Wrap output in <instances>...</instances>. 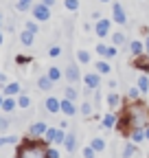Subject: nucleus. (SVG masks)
Masks as SVG:
<instances>
[{"label": "nucleus", "mask_w": 149, "mask_h": 158, "mask_svg": "<svg viewBox=\"0 0 149 158\" xmlns=\"http://www.w3.org/2000/svg\"><path fill=\"white\" fill-rule=\"evenodd\" d=\"M97 70H99L101 75H110V73H112V66H110L107 62H103V59H101V62H97Z\"/></svg>", "instance_id": "bb28decb"}, {"label": "nucleus", "mask_w": 149, "mask_h": 158, "mask_svg": "<svg viewBox=\"0 0 149 158\" xmlns=\"http://www.w3.org/2000/svg\"><path fill=\"white\" fill-rule=\"evenodd\" d=\"M110 22H112V20H105V18H99L97 20V24H95L97 37H107L110 35Z\"/></svg>", "instance_id": "0eeeda50"}, {"label": "nucleus", "mask_w": 149, "mask_h": 158, "mask_svg": "<svg viewBox=\"0 0 149 158\" xmlns=\"http://www.w3.org/2000/svg\"><path fill=\"white\" fill-rule=\"evenodd\" d=\"M112 22H116V24H127V13H125V9H123L119 2L112 5Z\"/></svg>", "instance_id": "423d86ee"}, {"label": "nucleus", "mask_w": 149, "mask_h": 158, "mask_svg": "<svg viewBox=\"0 0 149 158\" xmlns=\"http://www.w3.org/2000/svg\"><path fill=\"white\" fill-rule=\"evenodd\" d=\"M24 29H29V31H33V33L37 35V31H40V27H37V20H35V22H33V20H29V22L24 24Z\"/></svg>", "instance_id": "e433bc0d"}, {"label": "nucleus", "mask_w": 149, "mask_h": 158, "mask_svg": "<svg viewBox=\"0 0 149 158\" xmlns=\"http://www.w3.org/2000/svg\"><path fill=\"white\" fill-rule=\"evenodd\" d=\"M79 112L88 118V116H92V112H95V103H90V101H83L81 106H79Z\"/></svg>", "instance_id": "4be33fe9"}, {"label": "nucleus", "mask_w": 149, "mask_h": 158, "mask_svg": "<svg viewBox=\"0 0 149 158\" xmlns=\"http://www.w3.org/2000/svg\"><path fill=\"white\" fill-rule=\"evenodd\" d=\"M53 79L48 77V75H42L40 79H37V88H40V90H44V92H48V90H53Z\"/></svg>", "instance_id": "4468645a"}, {"label": "nucleus", "mask_w": 149, "mask_h": 158, "mask_svg": "<svg viewBox=\"0 0 149 158\" xmlns=\"http://www.w3.org/2000/svg\"><path fill=\"white\" fill-rule=\"evenodd\" d=\"M7 127H9V118L7 116H0V132L7 130Z\"/></svg>", "instance_id": "a19ab883"}, {"label": "nucleus", "mask_w": 149, "mask_h": 158, "mask_svg": "<svg viewBox=\"0 0 149 158\" xmlns=\"http://www.w3.org/2000/svg\"><path fill=\"white\" fill-rule=\"evenodd\" d=\"M83 84H86V92H95L101 86V73H86L83 75Z\"/></svg>", "instance_id": "20e7f679"}, {"label": "nucleus", "mask_w": 149, "mask_h": 158, "mask_svg": "<svg viewBox=\"0 0 149 158\" xmlns=\"http://www.w3.org/2000/svg\"><path fill=\"white\" fill-rule=\"evenodd\" d=\"M46 75H48V77H50V79H53V81H59V79H62V77H64V73H62V70H59V68H57V66H50V68H48V73H46Z\"/></svg>", "instance_id": "5701e85b"}, {"label": "nucleus", "mask_w": 149, "mask_h": 158, "mask_svg": "<svg viewBox=\"0 0 149 158\" xmlns=\"http://www.w3.org/2000/svg\"><path fill=\"white\" fill-rule=\"evenodd\" d=\"M31 7H33V0H18V2H15L18 11H29Z\"/></svg>", "instance_id": "a878e982"}, {"label": "nucleus", "mask_w": 149, "mask_h": 158, "mask_svg": "<svg viewBox=\"0 0 149 158\" xmlns=\"http://www.w3.org/2000/svg\"><path fill=\"white\" fill-rule=\"evenodd\" d=\"M77 62H79V64H90V53H88L86 48H79V51H77Z\"/></svg>", "instance_id": "b1692460"}, {"label": "nucleus", "mask_w": 149, "mask_h": 158, "mask_svg": "<svg viewBox=\"0 0 149 158\" xmlns=\"http://www.w3.org/2000/svg\"><path fill=\"white\" fill-rule=\"evenodd\" d=\"M121 154H123V156H127V158H129V156H138V154H140L138 143H134V141H132V143H127V145H125V149H123Z\"/></svg>", "instance_id": "f3484780"}, {"label": "nucleus", "mask_w": 149, "mask_h": 158, "mask_svg": "<svg viewBox=\"0 0 149 158\" xmlns=\"http://www.w3.org/2000/svg\"><path fill=\"white\" fill-rule=\"evenodd\" d=\"M127 42V35L123 33V31H116V33H112V44L114 46H123Z\"/></svg>", "instance_id": "aec40b11"}, {"label": "nucleus", "mask_w": 149, "mask_h": 158, "mask_svg": "<svg viewBox=\"0 0 149 158\" xmlns=\"http://www.w3.org/2000/svg\"><path fill=\"white\" fill-rule=\"evenodd\" d=\"M13 143H18V136H0V147H7Z\"/></svg>", "instance_id": "cd10ccee"}, {"label": "nucleus", "mask_w": 149, "mask_h": 158, "mask_svg": "<svg viewBox=\"0 0 149 158\" xmlns=\"http://www.w3.org/2000/svg\"><path fill=\"white\" fill-rule=\"evenodd\" d=\"M97 154H99V152H97L95 147H92V145H86V147L81 149V156H83V158H90V156H97Z\"/></svg>", "instance_id": "c756f323"}, {"label": "nucleus", "mask_w": 149, "mask_h": 158, "mask_svg": "<svg viewBox=\"0 0 149 158\" xmlns=\"http://www.w3.org/2000/svg\"><path fill=\"white\" fill-rule=\"evenodd\" d=\"M114 125H116V114H114V112H107V114H103V118H101V127L112 130Z\"/></svg>", "instance_id": "ddd939ff"}, {"label": "nucleus", "mask_w": 149, "mask_h": 158, "mask_svg": "<svg viewBox=\"0 0 149 158\" xmlns=\"http://www.w3.org/2000/svg\"><path fill=\"white\" fill-rule=\"evenodd\" d=\"M15 108H18V101H15L13 97H7V94H5V101H2V108H0V110H5V112H13Z\"/></svg>", "instance_id": "a211bd4d"}, {"label": "nucleus", "mask_w": 149, "mask_h": 158, "mask_svg": "<svg viewBox=\"0 0 149 158\" xmlns=\"http://www.w3.org/2000/svg\"><path fill=\"white\" fill-rule=\"evenodd\" d=\"M138 88H140L143 94L149 92V79H147V75H140V77H138Z\"/></svg>", "instance_id": "393cba45"}, {"label": "nucleus", "mask_w": 149, "mask_h": 158, "mask_svg": "<svg viewBox=\"0 0 149 158\" xmlns=\"http://www.w3.org/2000/svg\"><path fill=\"white\" fill-rule=\"evenodd\" d=\"M140 94H143V92H140V88H138V86H136V88H129V92H127V97L132 99V101H136Z\"/></svg>", "instance_id": "f704fd0d"}, {"label": "nucleus", "mask_w": 149, "mask_h": 158, "mask_svg": "<svg viewBox=\"0 0 149 158\" xmlns=\"http://www.w3.org/2000/svg\"><path fill=\"white\" fill-rule=\"evenodd\" d=\"M2 101H5V97H2V94H0V108H2Z\"/></svg>", "instance_id": "8fccbe9b"}, {"label": "nucleus", "mask_w": 149, "mask_h": 158, "mask_svg": "<svg viewBox=\"0 0 149 158\" xmlns=\"http://www.w3.org/2000/svg\"><path fill=\"white\" fill-rule=\"evenodd\" d=\"M66 97L72 99V101H77V90H74L72 86H68V88H66Z\"/></svg>", "instance_id": "4c0bfd02"}, {"label": "nucleus", "mask_w": 149, "mask_h": 158, "mask_svg": "<svg viewBox=\"0 0 149 158\" xmlns=\"http://www.w3.org/2000/svg\"><path fill=\"white\" fill-rule=\"evenodd\" d=\"M64 77L68 79V84H77L79 79H83V77H81V73H79V66H77V62H70V64L66 66V73H64Z\"/></svg>", "instance_id": "39448f33"}, {"label": "nucleus", "mask_w": 149, "mask_h": 158, "mask_svg": "<svg viewBox=\"0 0 149 158\" xmlns=\"http://www.w3.org/2000/svg\"><path fill=\"white\" fill-rule=\"evenodd\" d=\"M92 147H95L99 154L105 149V141H103V138H92Z\"/></svg>", "instance_id": "7c9ffc66"}, {"label": "nucleus", "mask_w": 149, "mask_h": 158, "mask_svg": "<svg viewBox=\"0 0 149 158\" xmlns=\"http://www.w3.org/2000/svg\"><path fill=\"white\" fill-rule=\"evenodd\" d=\"M129 138H132L134 143H143V141H147L145 127H132V130H129Z\"/></svg>", "instance_id": "f8f14e48"}, {"label": "nucleus", "mask_w": 149, "mask_h": 158, "mask_svg": "<svg viewBox=\"0 0 149 158\" xmlns=\"http://www.w3.org/2000/svg\"><path fill=\"white\" fill-rule=\"evenodd\" d=\"M64 7L68 11H77L79 9V0H64Z\"/></svg>", "instance_id": "473e14b6"}, {"label": "nucleus", "mask_w": 149, "mask_h": 158, "mask_svg": "<svg viewBox=\"0 0 149 158\" xmlns=\"http://www.w3.org/2000/svg\"><path fill=\"white\" fill-rule=\"evenodd\" d=\"M0 81H2V84H5V81H7V75H5V73H2V70H0Z\"/></svg>", "instance_id": "a18cd8bd"}, {"label": "nucleus", "mask_w": 149, "mask_h": 158, "mask_svg": "<svg viewBox=\"0 0 149 158\" xmlns=\"http://www.w3.org/2000/svg\"><path fill=\"white\" fill-rule=\"evenodd\" d=\"M31 106V99L26 97V94H20L18 97V108H29Z\"/></svg>", "instance_id": "72a5a7b5"}, {"label": "nucleus", "mask_w": 149, "mask_h": 158, "mask_svg": "<svg viewBox=\"0 0 149 158\" xmlns=\"http://www.w3.org/2000/svg\"><path fill=\"white\" fill-rule=\"evenodd\" d=\"M101 2H112V0H101Z\"/></svg>", "instance_id": "603ef678"}, {"label": "nucleus", "mask_w": 149, "mask_h": 158, "mask_svg": "<svg viewBox=\"0 0 149 158\" xmlns=\"http://www.w3.org/2000/svg\"><path fill=\"white\" fill-rule=\"evenodd\" d=\"M31 11H33V18L37 20V22H46V20H50V7H48V5H44V2L33 5V7H31Z\"/></svg>", "instance_id": "7ed1b4c3"}, {"label": "nucleus", "mask_w": 149, "mask_h": 158, "mask_svg": "<svg viewBox=\"0 0 149 158\" xmlns=\"http://www.w3.org/2000/svg\"><path fill=\"white\" fill-rule=\"evenodd\" d=\"M42 2H44V5H48V7H53V5H55V0H42Z\"/></svg>", "instance_id": "49530a36"}, {"label": "nucleus", "mask_w": 149, "mask_h": 158, "mask_svg": "<svg viewBox=\"0 0 149 158\" xmlns=\"http://www.w3.org/2000/svg\"><path fill=\"white\" fill-rule=\"evenodd\" d=\"M121 123H123L127 130H132V127H147V125H149V110H147V106H143V103L127 106Z\"/></svg>", "instance_id": "f257e3e1"}, {"label": "nucleus", "mask_w": 149, "mask_h": 158, "mask_svg": "<svg viewBox=\"0 0 149 158\" xmlns=\"http://www.w3.org/2000/svg\"><path fill=\"white\" fill-rule=\"evenodd\" d=\"M2 20H5V18H2V13H0V27H2Z\"/></svg>", "instance_id": "3c124183"}, {"label": "nucleus", "mask_w": 149, "mask_h": 158, "mask_svg": "<svg viewBox=\"0 0 149 158\" xmlns=\"http://www.w3.org/2000/svg\"><path fill=\"white\" fill-rule=\"evenodd\" d=\"M44 108H46V112H50V114L62 112V101H59V99H55V97H48L46 103H44Z\"/></svg>", "instance_id": "9b49d317"}, {"label": "nucleus", "mask_w": 149, "mask_h": 158, "mask_svg": "<svg viewBox=\"0 0 149 158\" xmlns=\"http://www.w3.org/2000/svg\"><path fill=\"white\" fill-rule=\"evenodd\" d=\"M20 90H22V88H20V84H18V81H11V84L5 86V94H7V97H13V94H18Z\"/></svg>", "instance_id": "412c9836"}, {"label": "nucleus", "mask_w": 149, "mask_h": 158, "mask_svg": "<svg viewBox=\"0 0 149 158\" xmlns=\"http://www.w3.org/2000/svg\"><path fill=\"white\" fill-rule=\"evenodd\" d=\"M105 51H107V44H103V42H99V44H97V53L105 57Z\"/></svg>", "instance_id": "ea45409f"}, {"label": "nucleus", "mask_w": 149, "mask_h": 158, "mask_svg": "<svg viewBox=\"0 0 149 158\" xmlns=\"http://www.w3.org/2000/svg\"><path fill=\"white\" fill-rule=\"evenodd\" d=\"M145 136H147V141H149V125L145 127Z\"/></svg>", "instance_id": "de8ad7c7"}, {"label": "nucleus", "mask_w": 149, "mask_h": 158, "mask_svg": "<svg viewBox=\"0 0 149 158\" xmlns=\"http://www.w3.org/2000/svg\"><path fill=\"white\" fill-rule=\"evenodd\" d=\"M46 130H48V125H46L44 121H37V123H33V125L29 127V136H31V138H40V136L46 134Z\"/></svg>", "instance_id": "6e6552de"}, {"label": "nucleus", "mask_w": 149, "mask_h": 158, "mask_svg": "<svg viewBox=\"0 0 149 158\" xmlns=\"http://www.w3.org/2000/svg\"><path fill=\"white\" fill-rule=\"evenodd\" d=\"M64 138H66V132H64V127H57V134H55V145H64Z\"/></svg>", "instance_id": "c85d7f7f"}, {"label": "nucleus", "mask_w": 149, "mask_h": 158, "mask_svg": "<svg viewBox=\"0 0 149 158\" xmlns=\"http://www.w3.org/2000/svg\"><path fill=\"white\" fill-rule=\"evenodd\" d=\"M129 53H132L134 57L143 55V53H145V44L140 42V40H132V42H129Z\"/></svg>", "instance_id": "2eb2a0df"}, {"label": "nucleus", "mask_w": 149, "mask_h": 158, "mask_svg": "<svg viewBox=\"0 0 149 158\" xmlns=\"http://www.w3.org/2000/svg\"><path fill=\"white\" fill-rule=\"evenodd\" d=\"M107 106H110L112 110H116V108L121 106V94H119V92H110V94H107Z\"/></svg>", "instance_id": "6ab92c4d"}, {"label": "nucleus", "mask_w": 149, "mask_h": 158, "mask_svg": "<svg viewBox=\"0 0 149 158\" xmlns=\"http://www.w3.org/2000/svg\"><path fill=\"white\" fill-rule=\"evenodd\" d=\"M48 55H50V57H59V55H62V46H59V44H53V46L48 48Z\"/></svg>", "instance_id": "c9c22d12"}, {"label": "nucleus", "mask_w": 149, "mask_h": 158, "mask_svg": "<svg viewBox=\"0 0 149 158\" xmlns=\"http://www.w3.org/2000/svg\"><path fill=\"white\" fill-rule=\"evenodd\" d=\"M64 147H66L68 154H72L74 149H77V134H74V132H68V134H66V138H64Z\"/></svg>", "instance_id": "9d476101"}, {"label": "nucleus", "mask_w": 149, "mask_h": 158, "mask_svg": "<svg viewBox=\"0 0 149 158\" xmlns=\"http://www.w3.org/2000/svg\"><path fill=\"white\" fill-rule=\"evenodd\" d=\"M57 156H59V152H57V149H53V147H48V149H46V158H57Z\"/></svg>", "instance_id": "79ce46f5"}, {"label": "nucleus", "mask_w": 149, "mask_h": 158, "mask_svg": "<svg viewBox=\"0 0 149 158\" xmlns=\"http://www.w3.org/2000/svg\"><path fill=\"white\" fill-rule=\"evenodd\" d=\"M15 62H18V64H26V62H31V57H24V55H18V57H15Z\"/></svg>", "instance_id": "37998d69"}, {"label": "nucleus", "mask_w": 149, "mask_h": 158, "mask_svg": "<svg viewBox=\"0 0 149 158\" xmlns=\"http://www.w3.org/2000/svg\"><path fill=\"white\" fill-rule=\"evenodd\" d=\"M62 112H64L66 116H74V114L79 112V108L74 106V101H72V99L64 97V99H62Z\"/></svg>", "instance_id": "1a4fd4ad"}, {"label": "nucleus", "mask_w": 149, "mask_h": 158, "mask_svg": "<svg viewBox=\"0 0 149 158\" xmlns=\"http://www.w3.org/2000/svg\"><path fill=\"white\" fill-rule=\"evenodd\" d=\"M48 143L44 141H26L18 147V156L20 158H46V147Z\"/></svg>", "instance_id": "f03ea898"}, {"label": "nucleus", "mask_w": 149, "mask_h": 158, "mask_svg": "<svg viewBox=\"0 0 149 158\" xmlns=\"http://www.w3.org/2000/svg\"><path fill=\"white\" fill-rule=\"evenodd\" d=\"M55 134H57V127H48L46 134H44V141H46V143H53V141H55Z\"/></svg>", "instance_id": "2f4dec72"}, {"label": "nucleus", "mask_w": 149, "mask_h": 158, "mask_svg": "<svg viewBox=\"0 0 149 158\" xmlns=\"http://www.w3.org/2000/svg\"><path fill=\"white\" fill-rule=\"evenodd\" d=\"M5 42V35H2V31H0V44H2Z\"/></svg>", "instance_id": "09e8293b"}, {"label": "nucleus", "mask_w": 149, "mask_h": 158, "mask_svg": "<svg viewBox=\"0 0 149 158\" xmlns=\"http://www.w3.org/2000/svg\"><path fill=\"white\" fill-rule=\"evenodd\" d=\"M20 42H22L24 46H31V44L35 42V33H33V31H29V29H24V31L20 33Z\"/></svg>", "instance_id": "dca6fc26"}, {"label": "nucleus", "mask_w": 149, "mask_h": 158, "mask_svg": "<svg viewBox=\"0 0 149 158\" xmlns=\"http://www.w3.org/2000/svg\"><path fill=\"white\" fill-rule=\"evenodd\" d=\"M112 57H116V46L114 44L107 46V51H105V59H112Z\"/></svg>", "instance_id": "58836bf2"}, {"label": "nucleus", "mask_w": 149, "mask_h": 158, "mask_svg": "<svg viewBox=\"0 0 149 158\" xmlns=\"http://www.w3.org/2000/svg\"><path fill=\"white\" fill-rule=\"evenodd\" d=\"M145 55L149 57V35H147V40H145Z\"/></svg>", "instance_id": "c03bdc74"}]
</instances>
